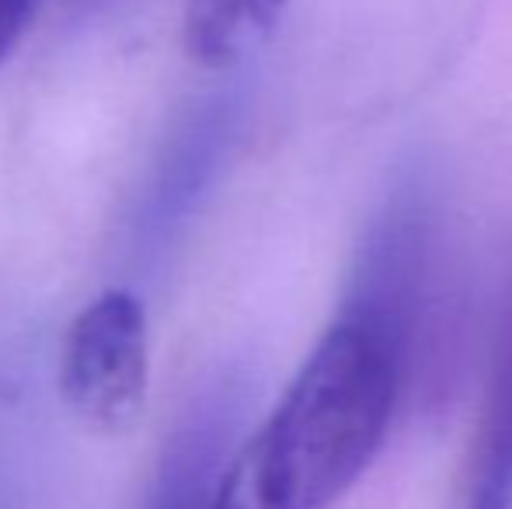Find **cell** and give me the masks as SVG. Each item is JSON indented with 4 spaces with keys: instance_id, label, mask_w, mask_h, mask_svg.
<instances>
[{
    "instance_id": "obj_6",
    "label": "cell",
    "mask_w": 512,
    "mask_h": 509,
    "mask_svg": "<svg viewBox=\"0 0 512 509\" xmlns=\"http://www.w3.org/2000/svg\"><path fill=\"white\" fill-rule=\"evenodd\" d=\"M286 4L290 0H185V53L206 70L234 67L276 32Z\"/></svg>"
},
{
    "instance_id": "obj_3",
    "label": "cell",
    "mask_w": 512,
    "mask_h": 509,
    "mask_svg": "<svg viewBox=\"0 0 512 509\" xmlns=\"http://www.w3.org/2000/svg\"><path fill=\"white\" fill-rule=\"evenodd\" d=\"M147 311L129 290H105L67 325L60 349V394L95 433H126L147 405Z\"/></svg>"
},
{
    "instance_id": "obj_1",
    "label": "cell",
    "mask_w": 512,
    "mask_h": 509,
    "mask_svg": "<svg viewBox=\"0 0 512 509\" xmlns=\"http://www.w3.org/2000/svg\"><path fill=\"white\" fill-rule=\"evenodd\" d=\"M401 401L391 349L335 318L269 419L230 454L216 509H331L380 454Z\"/></svg>"
},
{
    "instance_id": "obj_7",
    "label": "cell",
    "mask_w": 512,
    "mask_h": 509,
    "mask_svg": "<svg viewBox=\"0 0 512 509\" xmlns=\"http://www.w3.org/2000/svg\"><path fill=\"white\" fill-rule=\"evenodd\" d=\"M46 0H0V67L25 42L28 28L35 25Z\"/></svg>"
},
{
    "instance_id": "obj_5",
    "label": "cell",
    "mask_w": 512,
    "mask_h": 509,
    "mask_svg": "<svg viewBox=\"0 0 512 509\" xmlns=\"http://www.w3.org/2000/svg\"><path fill=\"white\" fill-rule=\"evenodd\" d=\"M464 509H512V272L495 311Z\"/></svg>"
},
{
    "instance_id": "obj_2",
    "label": "cell",
    "mask_w": 512,
    "mask_h": 509,
    "mask_svg": "<svg viewBox=\"0 0 512 509\" xmlns=\"http://www.w3.org/2000/svg\"><path fill=\"white\" fill-rule=\"evenodd\" d=\"M342 321L377 335L401 384L439 398L464 332V269L450 185L432 157H408L380 196L345 276Z\"/></svg>"
},
{
    "instance_id": "obj_4",
    "label": "cell",
    "mask_w": 512,
    "mask_h": 509,
    "mask_svg": "<svg viewBox=\"0 0 512 509\" xmlns=\"http://www.w3.org/2000/svg\"><path fill=\"white\" fill-rule=\"evenodd\" d=\"M244 422V384L216 381L192 398L157 454L143 509H216Z\"/></svg>"
}]
</instances>
